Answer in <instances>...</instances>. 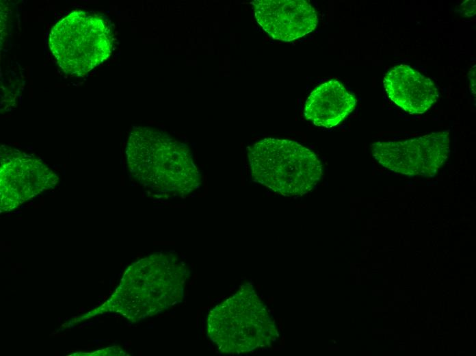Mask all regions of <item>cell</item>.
I'll use <instances>...</instances> for the list:
<instances>
[{
  "label": "cell",
  "mask_w": 476,
  "mask_h": 356,
  "mask_svg": "<svg viewBox=\"0 0 476 356\" xmlns=\"http://www.w3.org/2000/svg\"><path fill=\"white\" fill-rule=\"evenodd\" d=\"M49 45L65 73L81 77L109 58L112 34L100 16L75 10L53 25Z\"/></svg>",
  "instance_id": "3957f363"
},
{
  "label": "cell",
  "mask_w": 476,
  "mask_h": 356,
  "mask_svg": "<svg viewBox=\"0 0 476 356\" xmlns=\"http://www.w3.org/2000/svg\"><path fill=\"white\" fill-rule=\"evenodd\" d=\"M126 153L133 176L157 191L186 195L201 183L189 148L162 131L135 128L130 134Z\"/></svg>",
  "instance_id": "6da1fadb"
},
{
  "label": "cell",
  "mask_w": 476,
  "mask_h": 356,
  "mask_svg": "<svg viewBox=\"0 0 476 356\" xmlns=\"http://www.w3.org/2000/svg\"><path fill=\"white\" fill-rule=\"evenodd\" d=\"M356 97L339 81L332 79L316 87L304 105L306 119L330 128L341 123L354 109Z\"/></svg>",
  "instance_id": "52a82bcc"
},
{
  "label": "cell",
  "mask_w": 476,
  "mask_h": 356,
  "mask_svg": "<svg viewBox=\"0 0 476 356\" xmlns=\"http://www.w3.org/2000/svg\"><path fill=\"white\" fill-rule=\"evenodd\" d=\"M251 4L257 23L276 40L303 37L318 23L315 10L304 0H255Z\"/></svg>",
  "instance_id": "5b68a950"
},
{
  "label": "cell",
  "mask_w": 476,
  "mask_h": 356,
  "mask_svg": "<svg viewBox=\"0 0 476 356\" xmlns=\"http://www.w3.org/2000/svg\"><path fill=\"white\" fill-rule=\"evenodd\" d=\"M373 157L384 168L408 177H432L449 156V131L433 132L404 141H378Z\"/></svg>",
  "instance_id": "277c9868"
},
{
  "label": "cell",
  "mask_w": 476,
  "mask_h": 356,
  "mask_svg": "<svg viewBox=\"0 0 476 356\" xmlns=\"http://www.w3.org/2000/svg\"><path fill=\"white\" fill-rule=\"evenodd\" d=\"M254 180L286 196H301L322 176V164L309 149L289 140L268 138L248 149Z\"/></svg>",
  "instance_id": "7a4b0ae2"
},
{
  "label": "cell",
  "mask_w": 476,
  "mask_h": 356,
  "mask_svg": "<svg viewBox=\"0 0 476 356\" xmlns=\"http://www.w3.org/2000/svg\"><path fill=\"white\" fill-rule=\"evenodd\" d=\"M384 86L389 99L411 114L425 112L438 96L429 78L406 64L392 68L384 76Z\"/></svg>",
  "instance_id": "8992f818"
}]
</instances>
